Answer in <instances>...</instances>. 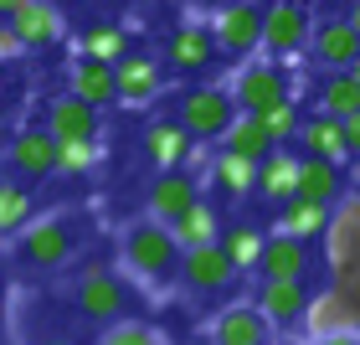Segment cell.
<instances>
[{"label": "cell", "instance_id": "1", "mask_svg": "<svg viewBox=\"0 0 360 345\" xmlns=\"http://www.w3.org/2000/svg\"><path fill=\"white\" fill-rule=\"evenodd\" d=\"M119 253H124V268L139 278V284H150V289H165L180 278V248H175V237H170V227H160V222H129L124 227V237H119Z\"/></svg>", "mask_w": 360, "mask_h": 345}, {"label": "cell", "instance_id": "2", "mask_svg": "<svg viewBox=\"0 0 360 345\" xmlns=\"http://www.w3.org/2000/svg\"><path fill=\"white\" fill-rule=\"evenodd\" d=\"M232 119H237V104H232V93H226L221 83L186 88V93H180V104H175V124L186 129L195 144H201V139H221Z\"/></svg>", "mask_w": 360, "mask_h": 345}, {"label": "cell", "instance_id": "3", "mask_svg": "<svg viewBox=\"0 0 360 345\" xmlns=\"http://www.w3.org/2000/svg\"><path fill=\"white\" fill-rule=\"evenodd\" d=\"M206 37L217 46V57H252L257 42H263V6H252V0H226L206 15Z\"/></svg>", "mask_w": 360, "mask_h": 345}, {"label": "cell", "instance_id": "4", "mask_svg": "<svg viewBox=\"0 0 360 345\" xmlns=\"http://www.w3.org/2000/svg\"><path fill=\"white\" fill-rule=\"evenodd\" d=\"M309 37H314V11L309 6H299V0L263 6V42H257V52H263L268 62L309 52Z\"/></svg>", "mask_w": 360, "mask_h": 345}, {"label": "cell", "instance_id": "5", "mask_svg": "<svg viewBox=\"0 0 360 345\" xmlns=\"http://www.w3.org/2000/svg\"><path fill=\"white\" fill-rule=\"evenodd\" d=\"M232 104H237V113H268V108H278V104H288V77H283V68L278 62H268V57H257V62H242L237 68V77H232Z\"/></svg>", "mask_w": 360, "mask_h": 345}, {"label": "cell", "instance_id": "6", "mask_svg": "<svg viewBox=\"0 0 360 345\" xmlns=\"http://www.w3.org/2000/svg\"><path fill=\"white\" fill-rule=\"evenodd\" d=\"M72 248H77V232H72V222L62 217V211L57 217H37L21 237H15V253H21L31 268H41V273L62 268V263L72 258Z\"/></svg>", "mask_w": 360, "mask_h": 345}, {"label": "cell", "instance_id": "7", "mask_svg": "<svg viewBox=\"0 0 360 345\" xmlns=\"http://www.w3.org/2000/svg\"><path fill=\"white\" fill-rule=\"evenodd\" d=\"M6 15V26L21 37L26 52H37V46H57L68 37V11L52 6V0H11V6H0Z\"/></svg>", "mask_w": 360, "mask_h": 345}, {"label": "cell", "instance_id": "8", "mask_svg": "<svg viewBox=\"0 0 360 345\" xmlns=\"http://www.w3.org/2000/svg\"><path fill=\"white\" fill-rule=\"evenodd\" d=\"M129 309V289L124 278H113L103 263H93V268H83V278H77V315L83 320H98L108 330V325H119Z\"/></svg>", "mask_w": 360, "mask_h": 345}, {"label": "cell", "instance_id": "9", "mask_svg": "<svg viewBox=\"0 0 360 345\" xmlns=\"http://www.w3.org/2000/svg\"><path fill=\"white\" fill-rule=\"evenodd\" d=\"M324 263L330 273H345L360 263V191H345L330 206V227H324Z\"/></svg>", "mask_w": 360, "mask_h": 345}, {"label": "cell", "instance_id": "10", "mask_svg": "<svg viewBox=\"0 0 360 345\" xmlns=\"http://www.w3.org/2000/svg\"><path fill=\"white\" fill-rule=\"evenodd\" d=\"M139 150H144V160H150L160 175L165 170H191L195 160H201V144H195L175 119H150L144 134H139Z\"/></svg>", "mask_w": 360, "mask_h": 345}, {"label": "cell", "instance_id": "11", "mask_svg": "<svg viewBox=\"0 0 360 345\" xmlns=\"http://www.w3.org/2000/svg\"><path fill=\"white\" fill-rule=\"evenodd\" d=\"M160 93H165V68L150 52H129L124 62H113V104L150 108Z\"/></svg>", "mask_w": 360, "mask_h": 345}, {"label": "cell", "instance_id": "12", "mask_svg": "<svg viewBox=\"0 0 360 345\" xmlns=\"http://www.w3.org/2000/svg\"><path fill=\"white\" fill-rule=\"evenodd\" d=\"M309 52L324 73H350V62L360 57V31L345 21V15H319L314 37H309Z\"/></svg>", "mask_w": 360, "mask_h": 345}, {"label": "cell", "instance_id": "13", "mask_svg": "<svg viewBox=\"0 0 360 345\" xmlns=\"http://www.w3.org/2000/svg\"><path fill=\"white\" fill-rule=\"evenodd\" d=\"M211 345H273V325L257 315V304H226L206 325Z\"/></svg>", "mask_w": 360, "mask_h": 345}, {"label": "cell", "instance_id": "14", "mask_svg": "<svg viewBox=\"0 0 360 345\" xmlns=\"http://www.w3.org/2000/svg\"><path fill=\"white\" fill-rule=\"evenodd\" d=\"M299 325L309 330V345H314V340H330V335H350V330H360V315H355V304H350L340 289H324V294H309V309H304Z\"/></svg>", "mask_w": 360, "mask_h": 345}, {"label": "cell", "instance_id": "15", "mask_svg": "<svg viewBox=\"0 0 360 345\" xmlns=\"http://www.w3.org/2000/svg\"><path fill=\"white\" fill-rule=\"evenodd\" d=\"M201 201V180H195L191 170H165V175H155V186L150 196H144V211H150V222L160 227H170L186 206Z\"/></svg>", "mask_w": 360, "mask_h": 345}, {"label": "cell", "instance_id": "16", "mask_svg": "<svg viewBox=\"0 0 360 345\" xmlns=\"http://www.w3.org/2000/svg\"><path fill=\"white\" fill-rule=\"evenodd\" d=\"M46 134H52V144H88V139H98V108H88V104H77V98H52L46 104Z\"/></svg>", "mask_w": 360, "mask_h": 345}, {"label": "cell", "instance_id": "17", "mask_svg": "<svg viewBox=\"0 0 360 345\" xmlns=\"http://www.w3.org/2000/svg\"><path fill=\"white\" fill-rule=\"evenodd\" d=\"M314 268L304 242H288V237H263V258H257V273L263 284H304V273Z\"/></svg>", "mask_w": 360, "mask_h": 345}, {"label": "cell", "instance_id": "18", "mask_svg": "<svg viewBox=\"0 0 360 345\" xmlns=\"http://www.w3.org/2000/svg\"><path fill=\"white\" fill-rule=\"evenodd\" d=\"M6 160H11V170L15 175H26V180H41V175H52V165H57V144H52V134L46 129H21L11 144H6Z\"/></svg>", "mask_w": 360, "mask_h": 345}, {"label": "cell", "instance_id": "19", "mask_svg": "<svg viewBox=\"0 0 360 345\" xmlns=\"http://www.w3.org/2000/svg\"><path fill=\"white\" fill-rule=\"evenodd\" d=\"M180 278H186L191 294H221L237 284L232 263L221 258V248H195V253H180Z\"/></svg>", "mask_w": 360, "mask_h": 345}, {"label": "cell", "instance_id": "20", "mask_svg": "<svg viewBox=\"0 0 360 345\" xmlns=\"http://www.w3.org/2000/svg\"><path fill=\"white\" fill-rule=\"evenodd\" d=\"M304 144V160H324V165H345L350 150H345V129H340L335 119H324V113H309V119H299V134H293Z\"/></svg>", "mask_w": 360, "mask_h": 345}, {"label": "cell", "instance_id": "21", "mask_svg": "<svg viewBox=\"0 0 360 345\" xmlns=\"http://www.w3.org/2000/svg\"><path fill=\"white\" fill-rule=\"evenodd\" d=\"M165 62H170L175 73H206L211 62H217V46H211L206 26H201V21L175 26V31H170V42H165Z\"/></svg>", "mask_w": 360, "mask_h": 345}, {"label": "cell", "instance_id": "22", "mask_svg": "<svg viewBox=\"0 0 360 345\" xmlns=\"http://www.w3.org/2000/svg\"><path fill=\"white\" fill-rule=\"evenodd\" d=\"M221 227H226V222L217 217V206H211V201H195V206H186V211L170 222V237H175L180 253H195V248H217Z\"/></svg>", "mask_w": 360, "mask_h": 345}, {"label": "cell", "instance_id": "23", "mask_svg": "<svg viewBox=\"0 0 360 345\" xmlns=\"http://www.w3.org/2000/svg\"><path fill=\"white\" fill-rule=\"evenodd\" d=\"M252 191L263 196V201H273V206L293 201V191H299V155H293V150H273L263 165H257Z\"/></svg>", "mask_w": 360, "mask_h": 345}, {"label": "cell", "instance_id": "24", "mask_svg": "<svg viewBox=\"0 0 360 345\" xmlns=\"http://www.w3.org/2000/svg\"><path fill=\"white\" fill-rule=\"evenodd\" d=\"M68 98H77L88 108L113 104V68L108 62H88V57L68 62Z\"/></svg>", "mask_w": 360, "mask_h": 345}, {"label": "cell", "instance_id": "25", "mask_svg": "<svg viewBox=\"0 0 360 345\" xmlns=\"http://www.w3.org/2000/svg\"><path fill=\"white\" fill-rule=\"evenodd\" d=\"M345 191H350V186H345V175H340L335 165H324V160H299V191H293L299 201L330 211Z\"/></svg>", "mask_w": 360, "mask_h": 345}, {"label": "cell", "instance_id": "26", "mask_svg": "<svg viewBox=\"0 0 360 345\" xmlns=\"http://www.w3.org/2000/svg\"><path fill=\"white\" fill-rule=\"evenodd\" d=\"M77 57H88V62H124L129 57V26L119 21H88L83 26V37H77Z\"/></svg>", "mask_w": 360, "mask_h": 345}, {"label": "cell", "instance_id": "27", "mask_svg": "<svg viewBox=\"0 0 360 345\" xmlns=\"http://www.w3.org/2000/svg\"><path fill=\"white\" fill-rule=\"evenodd\" d=\"M221 155H232V160H248V165H263V160L273 155V144H268L263 124H257L252 113H237V119L226 124V134H221Z\"/></svg>", "mask_w": 360, "mask_h": 345}, {"label": "cell", "instance_id": "28", "mask_svg": "<svg viewBox=\"0 0 360 345\" xmlns=\"http://www.w3.org/2000/svg\"><path fill=\"white\" fill-rule=\"evenodd\" d=\"M324 227H330V211L324 206H309V201H283L278 206V237H288V242H314V237H324Z\"/></svg>", "mask_w": 360, "mask_h": 345}, {"label": "cell", "instance_id": "29", "mask_svg": "<svg viewBox=\"0 0 360 345\" xmlns=\"http://www.w3.org/2000/svg\"><path fill=\"white\" fill-rule=\"evenodd\" d=\"M304 309H309L304 284H263V294H257V315L268 325H299Z\"/></svg>", "mask_w": 360, "mask_h": 345}, {"label": "cell", "instance_id": "30", "mask_svg": "<svg viewBox=\"0 0 360 345\" xmlns=\"http://www.w3.org/2000/svg\"><path fill=\"white\" fill-rule=\"evenodd\" d=\"M217 248H221L226 263H232V273H252V268H257V258H263V227H252V222H232V227H221Z\"/></svg>", "mask_w": 360, "mask_h": 345}, {"label": "cell", "instance_id": "31", "mask_svg": "<svg viewBox=\"0 0 360 345\" xmlns=\"http://www.w3.org/2000/svg\"><path fill=\"white\" fill-rule=\"evenodd\" d=\"M319 113H324V119H335V124H345V119L360 113V88H355L350 73H324V83H319Z\"/></svg>", "mask_w": 360, "mask_h": 345}, {"label": "cell", "instance_id": "32", "mask_svg": "<svg viewBox=\"0 0 360 345\" xmlns=\"http://www.w3.org/2000/svg\"><path fill=\"white\" fill-rule=\"evenodd\" d=\"M37 222V201H31V186H21V180H0V232L21 237L26 227Z\"/></svg>", "mask_w": 360, "mask_h": 345}, {"label": "cell", "instance_id": "33", "mask_svg": "<svg viewBox=\"0 0 360 345\" xmlns=\"http://www.w3.org/2000/svg\"><path fill=\"white\" fill-rule=\"evenodd\" d=\"M252 180H257V165H248V160H232V155H217V160H211V186H217L226 201L252 196Z\"/></svg>", "mask_w": 360, "mask_h": 345}, {"label": "cell", "instance_id": "34", "mask_svg": "<svg viewBox=\"0 0 360 345\" xmlns=\"http://www.w3.org/2000/svg\"><path fill=\"white\" fill-rule=\"evenodd\" d=\"M257 124H263V134H268L273 150H288V139L299 134V108H293V98L278 104V108H268V113H257Z\"/></svg>", "mask_w": 360, "mask_h": 345}, {"label": "cell", "instance_id": "35", "mask_svg": "<svg viewBox=\"0 0 360 345\" xmlns=\"http://www.w3.org/2000/svg\"><path fill=\"white\" fill-rule=\"evenodd\" d=\"M98 345H170V340L144 320H119V325H108V330L98 335Z\"/></svg>", "mask_w": 360, "mask_h": 345}, {"label": "cell", "instance_id": "36", "mask_svg": "<svg viewBox=\"0 0 360 345\" xmlns=\"http://www.w3.org/2000/svg\"><path fill=\"white\" fill-rule=\"evenodd\" d=\"M98 160H103V144H98V139H88V144H57V165L52 170H62V175H88Z\"/></svg>", "mask_w": 360, "mask_h": 345}, {"label": "cell", "instance_id": "37", "mask_svg": "<svg viewBox=\"0 0 360 345\" xmlns=\"http://www.w3.org/2000/svg\"><path fill=\"white\" fill-rule=\"evenodd\" d=\"M330 289H340V294H345V299L355 304V315H360V263H355V268H345V273H335V284Z\"/></svg>", "mask_w": 360, "mask_h": 345}, {"label": "cell", "instance_id": "38", "mask_svg": "<svg viewBox=\"0 0 360 345\" xmlns=\"http://www.w3.org/2000/svg\"><path fill=\"white\" fill-rule=\"evenodd\" d=\"M26 57V46H21V37H15V31L0 21V62H21Z\"/></svg>", "mask_w": 360, "mask_h": 345}, {"label": "cell", "instance_id": "39", "mask_svg": "<svg viewBox=\"0 0 360 345\" xmlns=\"http://www.w3.org/2000/svg\"><path fill=\"white\" fill-rule=\"evenodd\" d=\"M340 129H345V150H350V155L360 160V113H355V119H345Z\"/></svg>", "mask_w": 360, "mask_h": 345}, {"label": "cell", "instance_id": "40", "mask_svg": "<svg viewBox=\"0 0 360 345\" xmlns=\"http://www.w3.org/2000/svg\"><path fill=\"white\" fill-rule=\"evenodd\" d=\"M314 345H360V330H350V335H330V340H314Z\"/></svg>", "mask_w": 360, "mask_h": 345}, {"label": "cell", "instance_id": "41", "mask_svg": "<svg viewBox=\"0 0 360 345\" xmlns=\"http://www.w3.org/2000/svg\"><path fill=\"white\" fill-rule=\"evenodd\" d=\"M345 21H350V26L360 31V6H350V11H345Z\"/></svg>", "mask_w": 360, "mask_h": 345}, {"label": "cell", "instance_id": "42", "mask_svg": "<svg viewBox=\"0 0 360 345\" xmlns=\"http://www.w3.org/2000/svg\"><path fill=\"white\" fill-rule=\"evenodd\" d=\"M350 77H355V88H360V57H355V62H350Z\"/></svg>", "mask_w": 360, "mask_h": 345}, {"label": "cell", "instance_id": "43", "mask_svg": "<svg viewBox=\"0 0 360 345\" xmlns=\"http://www.w3.org/2000/svg\"><path fill=\"white\" fill-rule=\"evenodd\" d=\"M6 299H11V289H6V278H0V309H6Z\"/></svg>", "mask_w": 360, "mask_h": 345}, {"label": "cell", "instance_id": "44", "mask_svg": "<svg viewBox=\"0 0 360 345\" xmlns=\"http://www.w3.org/2000/svg\"><path fill=\"white\" fill-rule=\"evenodd\" d=\"M41 345H72V340H41Z\"/></svg>", "mask_w": 360, "mask_h": 345}, {"label": "cell", "instance_id": "45", "mask_svg": "<svg viewBox=\"0 0 360 345\" xmlns=\"http://www.w3.org/2000/svg\"><path fill=\"white\" fill-rule=\"evenodd\" d=\"M0 160H6V150H0Z\"/></svg>", "mask_w": 360, "mask_h": 345}]
</instances>
